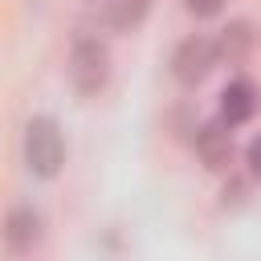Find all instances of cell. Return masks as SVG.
I'll return each mask as SVG.
<instances>
[{
  "instance_id": "obj_1",
  "label": "cell",
  "mask_w": 261,
  "mask_h": 261,
  "mask_svg": "<svg viewBox=\"0 0 261 261\" xmlns=\"http://www.w3.org/2000/svg\"><path fill=\"white\" fill-rule=\"evenodd\" d=\"M106 82H110V49H106V41H98L90 33L73 37V49H69V86H73V94L82 102H90V98H98L106 90Z\"/></svg>"
},
{
  "instance_id": "obj_2",
  "label": "cell",
  "mask_w": 261,
  "mask_h": 261,
  "mask_svg": "<svg viewBox=\"0 0 261 261\" xmlns=\"http://www.w3.org/2000/svg\"><path fill=\"white\" fill-rule=\"evenodd\" d=\"M65 163V135L53 114H33L24 126V167L37 179H53Z\"/></svg>"
},
{
  "instance_id": "obj_3",
  "label": "cell",
  "mask_w": 261,
  "mask_h": 261,
  "mask_svg": "<svg viewBox=\"0 0 261 261\" xmlns=\"http://www.w3.org/2000/svg\"><path fill=\"white\" fill-rule=\"evenodd\" d=\"M216 69V37H204V33H192L175 45L171 53V77L179 86H200L208 73Z\"/></svg>"
},
{
  "instance_id": "obj_4",
  "label": "cell",
  "mask_w": 261,
  "mask_h": 261,
  "mask_svg": "<svg viewBox=\"0 0 261 261\" xmlns=\"http://www.w3.org/2000/svg\"><path fill=\"white\" fill-rule=\"evenodd\" d=\"M192 143H196V155H200V163H204L208 171H228L237 147H232V126H228L224 118L200 122L196 135H192Z\"/></svg>"
},
{
  "instance_id": "obj_5",
  "label": "cell",
  "mask_w": 261,
  "mask_h": 261,
  "mask_svg": "<svg viewBox=\"0 0 261 261\" xmlns=\"http://www.w3.org/2000/svg\"><path fill=\"white\" fill-rule=\"evenodd\" d=\"M257 49V24L253 20H228L220 33H216V61L224 65H245Z\"/></svg>"
},
{
  "instance_id": "obj_6",
  "label": "cell",
  "mask_w": 261,
  "mask_h": 261,
  "mask_svg": "<svg viewBox=\"0 0 261 261\" xmlns=\"http://www.w3.org/2000/svg\"><path fill=\"white\" fill-rule=\"evenodd\" d=\"M257 106H261V90H257V82H249V77H232V82L220 90V118H224L228 126H245V122L257 114Z\"/></svg>"
},
{
  "instance_id": "obj_7",
  "label": "cell",
  "mask_w": 261,
  "mask_h": 261,
  "mask_svg": "<svg viewBox=\"0 0 261 261\" xmlns=\"http://www.w3.org/2000/svg\"><path fill=\"white\" fill-rule=\"evenodd\" d=\"M4 245H8V253H29L37 241H41V216H37V208H29V204H16V208H8V216H4Z\"/></svg>"
},
{
  "instance_id": "obj_8",
  "label": "cell",
  "mask_w": 261,
  "mask_h": 261,
  "mask_svg": "<svg viewBox=\"0 0 261 261\" xmlns=\"http://www.w3.org/2000/svg\"><path fill=\"white\" fill-rule=\"evenodd\" d=\"M147 12H151V0H106V4H98L102 24L114 29V33H130V29H139V24L147 20Z\"/></svg>"
},
{
  "instance_id": "obj_9",
  "label": "cell",
  "mask_w": 261,
  "mask_h": 261,
  "mask_svg": "<svg viewBox=\"0 0 261 261\" xmlns=\"http://www.w3.org/2000/svg\"><path fill=\"white\" fill-rule=\"evenodd\" d=\"M184 8H188L192 16H200V20H208V16H216V12L224 8V0H184Z\"/></svg>"
},
{
  "instance_id": "obj_10",
  "label": "cell",
  "mask_w": 261,
  "mask_h": 261,
  "mask_svg": "<svg viewBox=\"0 0 261 261\" xmlns=\"http://www.w3.org/2000/svg\"><path fill=\"white\" fill-rule=\"evenodd\" d=\"M245 163H249V175L261 179V135L249 139V147H245Z\"/></svg>"
},
{
  "instance_id": "obj_11",
  "label": "cell",
  "mask_w": 261,
  "mask_h": 261,
  "mask_svg": "<svg viewBox=\"0 0 261 261\" xmlns=\"http://www.w3.org/2000/svg\"><path fill=\"white\" fill-rule=\"evenodd\" d=\"M94 4H106V0H94Z\"/></svg>"
}]
</instances>
